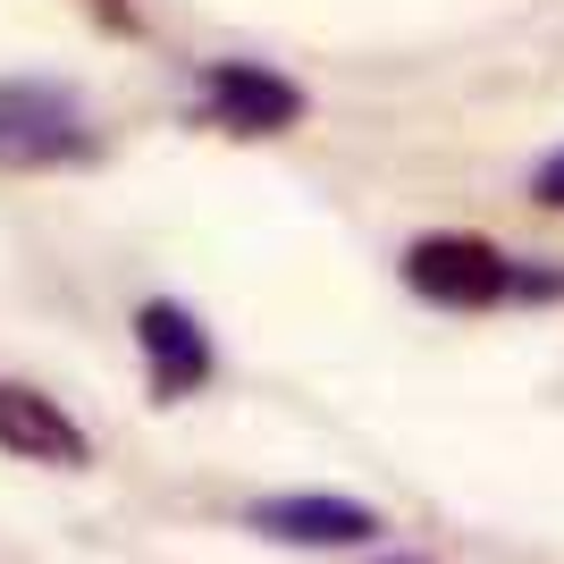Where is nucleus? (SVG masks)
I'll return each mask as SVG.
<instances>
[{"mask_svg":"<svg viewBox=\"0 0 564 564\" xmlns=\"http://www.w3.org/2000/svg\"><path fill=\"white\" fill-rule=\"evenodd\" d=\"M59 161H94L85 101L51 94V85H0V169H59Z\"/></svg>","mask_w":564,"mask_h":564,"instance_id":"f257e3e1","label":"nucleus"},{"mask_svg":"<svg viewBox=\"0 0 564 564\" xmlns=\"http://www.w3.org/2000/svg\"><path fill=\"white\" fill-rule=\"evenodd\" d=\"M404 279L413 295L430 304H497V295H514V261L497 253L489 236H422L413 253H404Z\"/></svg>","mask_w":564,"mask_h":564,"instance_id":"f03ea898","label":"nucleus"},{"mask_svg":"<svg viewBox=\"0 0 564 564\" xmlns=\"http://www.w3.org/2000/svg\"><path fill=\"white\" fill-rule=\"evenodd\" d=\"M245 522H253V531H270V540H286V547H362V540L379 531V514L362 506V497H321V489L253 497V506H245Z\"/></svg>","mask_w":564,"mask_h":564,"instance_id":"7ed1b4c3","label":"nucleus"},{"mask_svg":"<svg viewBox=\"0 0 564 564\" xmlns=\"http://www.w3.org/2000/svg\"><path fill=\"white\" fill-rule=\"evenodd\" d=\"M0 447L25 464H94V438L59 413V397L25 388V379H0Z\"/></svg>","mask_w":564,"mask_h":564,"instance_id":"20e7f679","label":"nucleus"},{"mask_svg":"<svg viewBox=\"0 0 564 564\" xmlns=\"http://www.w3.org/2000/svg\"><path fill=\"white\" fill-rule=\"evenodd\" d=\"M135 346H143V362H152V388H161V397H194V388L212 379V337H203V321H194L186 304H143Z\"/></svg>","mask_w":564,"mask_h":564,"instance_id":"39448f33","label":"nucleus"},{"mask_svg":"<svg viewBox=\"0 0 564 564\" xmlns=\"http://www.w3.org/2000/svg\"><path fill=\"white\" fill-rule=\"evenodd\" d=\"M212 101H219V118H228L236 135H286V127L304 118V94H295L286 76L253 68V59H219L212 68Z\"/></svg>","mask_w":564,"mask_h":564,"instance_id":"423d86ee","label":"nucleus"},{"mask_svg":"<svg viewBox=\"0 0 564 564\" xmlns=\"http://www.w3.org/2000/svg\"><path fill=\"white\" fill-rule=\"evenodd\" d=\"M531 194H540L547 212H564V152H547V161L531 169Z\"/></svg>","mask_w":564,"mask_h":564,"instance_id":"0eeeda50","label":"nucleus"}]
</instances>
